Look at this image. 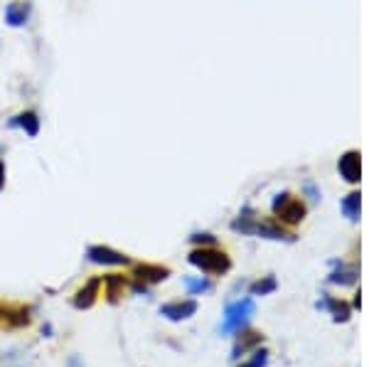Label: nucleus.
<instances>
[{
  "label": "nucleus",
  "mask_w": 369,
  "mask_h": 367,
  "mask_svg": "<svg viewBox=\"0 0 369 367\" xmlns=\"http://www.w3.org/2000/svg\"><path fill=\"white\" fill-rule=\"evenodd\" d=\"M190 264L197 266L205 273H227L232 269V259L227 256V252L215 249V247H197V249L190 252Z\"/></svg>",
  "instance_id": "obj_1"
},
{
  "label": "nucleus",
  "mask_w": 369,
  "mask_h": 367,
  "mask_svg": "<svg viewBox=\"0 0 369 367\" xmlns=\"http://www.w3.org/2000/svg\"><path fill=\"white\" fill-rule=\"evenodd\" d=\"M273 215H276V220L280 225L285 227H293L298 225V222H303L305 217V205L300 198H295V195L290 193H280L273 198V205H271Z\"/></svg>",
  "instance_id": "obj_2"
},
{
  "label": "nucleus",
  "mask_w": 369,
  "mask_h": 367,
  "mask_svg": "<svg viewBox=\"0 0 369 367\" xmlns=\"http://www.w3.org/2000/svg\"><path fill=\"white\" fill-rule=\"evenodd\" d=\"M5 126L10 131H23L28 138H38L40 131H42V118H40V113L35 108H23L15 116H10Z\"/></svg>",
  "instance_id": "obj_3"
},
{
  "label": "nucleus",
  "mask_w": 369,
  "mask_h": 367,
  "mask_svg": "<svg viewBox=\"0 0 369 367\" xmlns=\"http://www.w3.org/2000/svg\"><path fill=\"white\" fill-rule=\"evenodd\" d=\"M86 259L91 264H98V266H128V264H131V259H128L123 252L106 244H91L89 249H86Z\"/></svg>",
  "instance_id": "obj_4"
},
{
  "label": "nucleus",
  "mask_w": 369,
  "mask_h": 367,
  "mask_svg": "<svg viewBox=\"0 0 369 367\" xmlns=\"http://www.w3.org/2000/svg\"><path fill=\"white\" fill-rule=\"evenodd\" d=\"M30 15H33V3L30 0H10L3 10V20L8 28L20 30L30 23Z\"/></svg>",
  "instance_id": "obj_5"
},
{
  "label": "nucleus",
  "mask_w": 369,
  "mask_h": 367,
  "mask_svg": "<svg viewBox=\"0 0 369 367\" xmlns=\"http://www.w3.org/2000/svg\"><path fill=\"white\" fill-rule=\"evenodd\" d=\"M254 313V301L251 298H244V301H237L232 303L229 308H227V315H225V333H229V330H237L244 325V320L249 318V315Z\"/></svg>",
  "instance_id": "obj_6"
},
{
  "label": "nucleus",
  "mask_w": 369,
  "mask_h": 367,
  "mask_svg": "<svg viewBox=\"0 0 369 367\" xmlns=\"http://www.w3.org/2000/svg\"><path fill=\"white\" fill-rule=\"evenodd\" d=\"M170 276L168 266H160V264H136L133 269V278L140 283H160Z\"/></svg>",
  "instance_id": "obj_7"
},
{
  "label": "nucleus",
  "mask_w": 369,
  "mask_h": 367,
  "mask_svg": "<svg viewBox=\"0 0 369 367\" xmlns=\"http://www.w3.org/2000/svg\"><path fill=\"white\" fill-rule=\"evenodd\" d=\"M98 288H101V276L86 281L84 286H81L79 291L74 293V298H72L74 308H79V311H84V308H91L93 303H96V298H98Z\"/></svg>",
  "instance_id": "obj_8"
},
{
  "label": "nucleus",
  "mask_w": 369,
  "mask_h": 367,
  "mask_svg": "<svg viewBox=\"0 0 369 367\" xmlns=\"http://www.w3.org/2000/svg\"><path fill=\"white\" fill-rule=\"evenodd\" d=\"M337 168H340V175L347 180V183H360V151L342 153Z\"/></svg>",
  "instance_id": "obj_9"
},
{
  "label": "nucleus",
  "mask_w": 369,
  "mask_h": 367,
  "mask_svg": "<svg viewBox=\"0 0 369 367\" xmlns=\"http://www.w3.org/2000/svg\"><path fill=\"white\" fill-rule=\"evenodd\" d=\"M101 286H103V291H106L108 301L116 303L118 298L123 296V288L128 286V278L121 276V273H106V276H101Z\"/></svg>",
  "instance_id": "obj_10"
},
{
  "label": "nucleus",
  "mask_w": 369,
  "mask_h": 367,
  "mask_svg": "<svg viewBox=\"0 0 369 367\" xmlns=\"http://www.w3.org/2000/svg\"><path fill=\"white\" fill-rule=\"evenodd\" d=\"M197 311V303L195 301H173V303H165L160 306V315L170 320H183V318H190L192 313Z\"/></svg>",
  "instance_id": "obj_11"
},
{
  "label": "nucleus",
  "mask_w": 369,
  "mask_h": 367,
  "mask_svg": "<svg viewBox=\"0 0 369 367\" xmlns=\"http://www.w3.org/2000/svg\"><path fill=\"white\" fill-rule=\"evenodd\" d=\"M342 212H345L350 220H357V217H360V193H350L345 200H342Z\"/></svg>",
  "instance_id": "obj_12"
},
{
  "label": "nucleus",
  "mask_w": 369,
  "mask_h": 367,
  "mask_svg": "<svg viewBox=\"0 0 369 367\" xmlns=\"http://www.w3.org/2000/svg\"><path fill=\"white\" fill-rule=\"evenodd\" d=\"M261 340H263L261 335H259V333H254V330H251V333H244L242 338H239L237 348H234V355H239V353H246L249 348H254V345H259V343H261Z\"/></svg>",
  "instance_id": "obj_13"
},
{
  "label": "nucleus",
  "mask_w": 369,
  "mask_h": 367,
  "mask_svg": "<svg viewBox=\"0 0 369 367\" xmlns=\"http://www.w3.org/2000/svg\"><path fill=\"white\" fill-rule=\"evenodd\" d=\"M273 288H276V278H273V276H266L263 281H256V283H254V286H251V293H254V296H259V293L263 296V293L273 291Z\"/></svg>",
  "instance_id": "obj_14"
},
{
  "label": "nucleus",
  "mask_w": 369,
  "mask_h": 367,
  "mask_svg": "<svg viewBox=\"0 0 369 367\" xmlns=\"http://www.w3.org/2000/svg\"><path fill=\"white\" fill-rule=\"evenodd\" d=\"M185 286L190 293H202L210 288V281H205V278H185Z\"/></svg>",
  "instance_id": "obj_15"
},
{
  "label": "nucleus",
  "mask_w": 369,
  "mask_h": 367,
  "mask_svg": "<svg viewBox=\"0 0 369 367\" xmlns=\"http://www.w3.org/2000/svg\"><path fill=\"white\" fill-rule=\"evenodd\" d=\"M192 239V244H197V247H212V244H217V237L215 235H192L190 237Z\"/></svg>",
  "instance_id": "obj_16"
},
{
  "label": "nucleus",
  "mask_w": 369,
  "mask_h": 367,
  "mask_svg": "<svg viewBox=\"0 0 369 367\" xmlns=\"http://www.w3.org/2000/svg\"><path fill=\"white\" fill-rule=\"evenodd\" d=\"M327 306L332 308V313H335V318H340V320H345L347 315H350V311H347L345 303H337V301H332V298H330V301H327Z\"/></svg>",
  "instance_id": "obj_17"
},
{
  "label": "nucleus",
  "mask_w": 369,
  "mask_h": 367,
  "mask_svg": "<svg viewBox=\"0 0 369 367\" xmlns=\"http://www.w3.org/2000/svg\"><path fill=\"white\" fill-rule=\"evenodd\" d=\"M263 365H266V353H263V350H261V353L254 355L251 363H246V365H242V367H263Z\"/></svg>",
  "instance_id": "obj_18"
},
{
  "label": "nucleus",
  "mask_w": 369,
  "mask_h": 367,
  "mask_svg": "<svg viewBox=\"0 0 369 367\" xmlns=\"http://www.w3.org/2000/svg\"><path fill=\"white\" fill-rule=\"evenodd\" d=\"M5 180H8V168H5V160L0 156V193H3L5 188Z\"/></svg>",
  "instance_id": "obj_19"
},
{
  "label": "nucleus",
  "mask_w": 369,
  "mask_h": 367,
  "mask_svg": "<svg viewBox=\"0 0 369 367\" xmlns=\"http://www.w3.org/2000/svg\"><path fill=\"white\" fill-rule=\"evenodd\" d=\"M0 156H3V146H0Z\"/></svg>",
  "instance_id": "obj_20"
}]
</instances>
